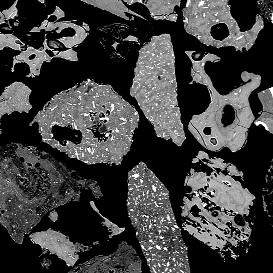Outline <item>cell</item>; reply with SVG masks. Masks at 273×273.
<instances>
[{"label":"cell","mask_w":273,"mask_h":273,"mask_svg":"<svg viewBox=\"0 0 273 273\" xmlns=\"http://www.w3.org/2000/svg\"><path fill=\"white\" fill-rule=\"evenodd\" d=\"M83 28H85L87 30V31H89L90 30V28L89 27V26L85 24L84 23H83Z\"/></svg>","instance_id":"20"},{"label":"cell","mask_w":273,"mask_h":273,"mask_svg":"<svg viewBox=\"0 0 273 273\" xmlns=\"http://www.w3.org/2000/svg\"><path fill=\"white\" fill-rule=\"evenodd\" d=\"M21 83L16 82L15 83L11 84L9 87H8L6 90H4V92L2 95L0 96L2 100H6L10 98L13 96L15 91L17 89L20 87Z\"/></svg>","instance_id":"6"},{"label":"cell","mask_w":273,"mask_h":273,"mask_svg":"<svg viewBox=\"0 0 273 273\" xmlns=\"http://www.w3.org/2000/svg\"><path fill=\"white\" fill-rule=\"evenodd\" d=\"M54 52V55H55H55H56V54H57V53H58V52H58V51H57V50H56V51H55V50H54V51H53V52Z\"/></svg>","instance_id":"21"},{"label":"cell","mask_w":273,"mask_h":273,"mask_svg":"<svg viewBox=\"0 0 273 273\" xmlns=\"http://www.w3.org/2000/svg\"><path fill=\"white\" fill-rule=\"evenodd\" d=\"M17 41L22 43L23 45H25L24 43H23L19 38L14 36L13 34L4 35L0 33V50H3L4 47H8L14 50L23 52L21 49L22 45L17 43Z\"/></svg>","instance_id":"5"},{"label":"cell","mask_w":273,"mask_h":273,"mask_svg":"<svg viewBox=\"0 0 273 273\" xmlns=\"http://www.w3.org/2000/svg\"><path fill=\"white\" fill-rule=\"evenodd\" d=\"M124 41H138V38L135 37L133 36H129L127 38H125Z\"/></svg>","instance_id":"14"},{"label":"cell","mask_w":273,"mask_h":273,"mask_svg":"<svg viewBox=\"0 0 273 273\" xmlns=\"http://www.w3.org/2000/svg\"><path fill=\"white\" fill-rule=\"evenodd\" d=\"M39 1V2H41V3H43V4L44 3V1H41V0H40V1Z\"/></svg>","instance_id":"24"},{"label":"cell","mask_w":273,"mask_h":273,"mask_svg":"<svg viewBox=\"0 0 273 273\" xmlns=\"http://www.w3.org/2000/svg\"><path fill=\"white\" fill-rule=\"evenodd\" d=\"M76 52L73 50L72 49H71L65 52H61L59 53L58 55L54 56V58H61L63 59L71 60L72 61H78V58L76 55Z\"/></svg>","instance_id":"7"},{"label":"cell","mask_w":273,"mask_h":273,"mask_svg":"<svg viewBox=\"0 0 273 273\" xmlns=\"http://www.w3.org/2000/svg\"><path fill=\"white\" fill-rule=\"evenodd\" d=\"M47 39H46V38H45V41H44V43H43V44H44V48L43 50H45V51L47 49H48V50H51V51H52V52H53V51H54V50H53V49H52L49 48L48 46V44H47Z\"/></svg>","instance_id":"15"},{"label":"cell","mask_w":273,"mask_h":273,"mask_svg":"<svg viewBox=\"0 0 273 273\" xmlns=\"http://www.w3.org/2000/svg\"><path fill=\"white\" fill-rule=\"evenodd\" d=\"M4 16V14H2L1 12H0V17H2Z\"/></svg>","instance_id":"22"},{"label":"cell","mask_w":273,"mask_h":273,"mask_svg":"<svg viewBox=\"0 0 273 273\" xmlns=\"http://www.w3.org/2000/svg\"><path fill=\"white\" fill-rule=\"evenodd\" d=\"M40 32V31L39 30V28H37V27H34L30 31V32Z\"/></svg>","instance_id":"18"},{"label":"cell","mask_w":273,"mask_h":273,"mask_svg":"<svg viewBox=\"0 0 273 273\" xmlns=\"http://www.w3.org/2000/svg\"><path fill=\"white\" fill-rule=\"evenodd\" d=\"M49 218H50V219L53 221H56V220L58 219V214H56L55 211L51 212L49 215Z\"/></svg>","instance_id":"11"},{"label":"cell","mask_w":273,"mask_h":273,"mask_svg":"<svg viewBox=\"0 0 273 273\" xmlns=\"http://www.w3.org/2000/svg\"><path fill=\"white\" fill-rule=\"evenodd\" d=\"M125 2H126L128 4L131 5V4H135V2H142V1H135V0H133V1H124Z\"/></svg>","instance_id":"17"},{"label":"cell","mask_w":273,"mask_h":273,"mask_svg":"<svg viewBox=\"0 0 273 273\" xmlns=\"http://www.w3.org/2000/svg\"><path fill=\"white\" fill-rule=\"evenodd\" d=\"M31 91L28 87L21 83L20 87L14 92L13 96L6 100L13 111L22 113L25 111L28 113L32 108L29 102V96Z\"/></svg>","instance_id":"2"},{"label":"cell","mask_w":273,"mask_h":273,"mask_svg":"<svg viewBox=\"0 0 273 273\" xmlns=\"http://www.w3.org/2000/svg\"><path fill=\"white\" fill-rule=\"evenodd\" d=\"M82 1L86 2L87 4H92L95 7L100 8L103 10H106L110 12L111 13L115 14L118 16L123 17L126 20H130V18L126 17L124 14V12H127L130 14L136 15L137 17L144 19L141 15L137 14L132 12L131 10L128 9L126 7H125L124 4L121 1H87L84 0Z\"/></svg>","instance_id":"3"},{"label":"cell","mask_w":273,"mask_h":273,"mask_svg":"<svg viewBox=\"0 0 273 273\" xmlns=\"http://www.w3.org/2000/svg\"><path fill=\"white\" fill-rule=\"evenodd\" d=\"M72 28H73L76 32V35L74 37H67L58 39V41L62 42L67 48H72L74 45L82 43L87 35L83 28H81L79 26L73 24Z\"/></svg>","instance_id":"4"},{"label":"cell","mask_w":273,"mask_h":273,"mask_svg":"<svg viewBox=\"0 0 273 273\" xmlns=\"http://www.w3.org/2000/svg\"><path fill=\"white\" fill-rule=\"evenodd\" d=\"M32 75V73H30V74H29V75H28V76H28V77H30V76H31Z\"/></svg>","instance_id":"23"},{"label":"cell","mask_w":273,"mask_h":273,"mask_svg":"<svg viewBox=\"0 0 273 273\" xmlns=\"http://www.w3.org/2000/svg\"><path fill=\"white\" fill-rule=\"evenodd\" d=\"M49 44L51 47H55V48H58L59 46H60V44L59 43L57 42V41H49Z\"/></svg>","instance_id":"12"},{"label":"cell","mask_w":273,"mask_h":273,"mask_svg":"<svg viewBox=\"0 0 273 273\" xmlns=\"http://www.w3.org/2000/svg\"><path fill=\"white\" fill-rule=\"evenodd\" d=\"M52 15H55V16H56L57 17V20H58L60 18L65 17V13L62 10H61L59 7L56 6V7L55 11L52 14L48 15V18H49Z\"/></svg>","instance_id":"10"},{"label":"cell","mask_w":273,"mask_h":273,"mask_svg":"<svg viewBox=\"0 0 273 273\" xmlns=\"http://www.w3.org/2000/svg\"><path fill=\"white\" fill-rule=\"evenodd\" d=\"M48 20H47L44 21L43 22L41 23V26L40 28H39V31H41L42 29H44L45 30L46 28V26L48 24Z\"/></svg>","instance_id":"13"},{"label":"cell","mask_w":273,"mask_h":273,"mask_svg":"<svg viewBox=\"0 0 273 273\" xmlns=\"http://www.w3.org/2000/svg\"><path fill=\"white\" fill-rule=\"evenodd\" d=\"M13 113L6 100L0 102V119L4 114H10Z\"/></svg>","instance_id":"9"},{"label":"cell","mask_w":273,"mask_h":273,"mask_svg":"<svg viewBox=\"0 0 273 273\" xmlns=\"http://www.w3.org/2000/svg\"><path fill=\"white\" fill-rule=\"evenodd\" d=\"M17 0L15 3L13 4V5L10 7L9 9H7V10H4L2 12V14H4V17L6 19V20H9V19H14V17H17L18 15H17V8H16V5H17Z\"/></svg>","instance_id":"8"},{"label":"cell","mask_w":273,"mask_h":273,"mask_svg":"<svg viewBox=\"0 0 273 273\" xmlns=\"http://www.w3.org/2000/svg\"><path fill=\"white\" fill-rule=\"evenodd\" d=\"M30 238L42 249L48 250L52 254H55L66 261L69 266H73L78 258L76 246L69 241V239L59 232L49 229L46 231L32 233L30 235Z\"/></svg>","instance_id":"1"},{"label":"cell","mask_w":273,"mask_h":273,"mask_svg":"<svg viewBox=\"0 0 273 273\" xmlns=\"http://www.w3.org/2000/svg\"><path fill=\"white\" fill-rule=\"evenodd\" d=\"M5 20H6V19H5V17H4V16L1 17V18H0V25L2 24H4V23H6ZM0 33H1V32H0Z\"/></svg>","instance_id":"19"},{"label":"cell","mask_w":273,"mask_h":273,"mask_svg":"<svg viewBox=\"0 0 273 273\" xmlns=\"http://www.w3.org/2000/svg\"><path fill=\"white\" fill-rule=\"evenodd\" d=\"M24 61H18L17 60L15 57H14V62H13V68L12 69V72H14V67L15 66V65L17 63H19V62H23Z\"/></svg>","instance_id":"16"}]
</instances>
